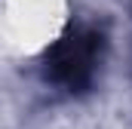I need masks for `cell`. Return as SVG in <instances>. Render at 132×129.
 <instances>
[{"label":"cell","instance_id":"cell-1","mask_svg":"<svg viewBox=\"0 0 132 129\" xmlns=\"http://www.w3.org/2000/svg\"><path fill=\"white\" fill-rule=\"evenodd\" d=\"M101 59V34L92 28H71L46 55V74L71 92L89 89Z\"/></svg>","mask_w":132,"mask_h":129}]
</instances>
